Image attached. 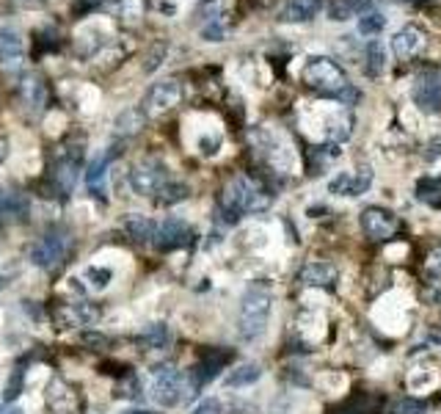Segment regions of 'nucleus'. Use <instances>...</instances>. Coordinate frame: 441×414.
<instances>
[{
	"instance_id": "f257e3e1",
	"label": "nucleus",
	"mask_w": 441,
	"mask_h": 414,
	"mask_svg": "<svg viewBox=\"0 0 441 414\" xmlns=\"http://www.w3.org/2000/svg\"><path fill=\"white\" fill-rule=\"evenodd\" d=\"M271 201H273V196L268 193V188L262 182H257L249 174H238L227 182L224 193H220V210L227 213L229 224H235L243 216L265 213L271 207Z\"/></svg>"
},
{
	"instance_id": "f03ea898",
	"label": "nucleus",
	"mask_w": 441,
	"mask_h": 414,
	"mask_svg": "<svg viewBox=\"0 0 441 414\" xmlns=\"http://www.w3.org/2000/svg\"><path fill=\"white\" fill-rule=\"evenodd\" d=\"M273 307V290L268 282H251L240 298L238 309V337L243 342H254L265 334Z\"/></svg>"
},
{
	"instance_id": "7ed1b4c3",
	"label": "nucleus",
	"mask_w": 441,
	"mask_h": 414,
	"mask_svg": "<svg viewBox=\"0 0 441 414\" xmlns=\"http://www.w3.org/2000/svg\"><path fill=\"white\" fill-rule=\"evenodd\" d=\"M301 80H304L306 89H312V91H317L323 97H334V100L350 86L345 69L334 58H326V56L309 58L304 64V69H301Z\"/></svg>"
},
{
	"instance_id": "20e7f679",
	"label": "nucleus",
	"mask_w": 441,
	"mask_h": 414,
	"mask_svg": "<svg viewBox=\"0 0 441 414\" xmlns=\"http://www.w3.org/2000/svg\"><path fill=\"white\" fill-rule=\"evenodd\" d=\"M188 397H193L188 375H182L171 362L152 367V400L163 408H174L179 403H185Z\"/></svg>"
},
{
	"instance_id": "39448f33",
	"label": "nucleus",
	"mask_w": 441,
	"mask_h": 414,
	"mask_svg": "<svg viewBox=\"0 0 441 414\" xmlns=\"http://www.w3.org/2000/svg\"><path fill=\"white\" fill-rule=\"evenodd\" d=\"M72 249V238L61 227H50L34 246H31V263L42 271H56Z\"/></svg>"
},
{
	"instance_id": "423d86ee",
	"label": "nucleus",
	"mask_w": 441,
	"mask_h": 414,
	"mask_svg": "<svg viewBox=\"0 0 441 414\" xmlns=\"http://www.w3.org/2000/svg\"><path fill=\"white\" fill-rule=\"evenodd\" d=\"M83 166V144H67L56 152V163L50 168V185L58 190V196H69L75 190L78 174Z\"/></svg>"
},
{
	"instance_id": "0eeeda50",
	"label": "nucleus",
	"mask_w": 441,
	"mask_h": 414,
	"mask_svg": "<svg viewBox=\"0 0 441 414\" xmlns=\"http://www.w3.org/2000/svg\"><path fill=\"white\" fill-rule=\"evenodd\" d=\"M411 97L422 113H430V116L441 113V67L422 69L411 86Z\"/></svg>"
},
{
	"instance_id": "6e6552de",
	"label": "nucleus",
	"mask_w": 441,
	"mask_h": 414,
	"mask_svg": "<svg viewBox=\"0 0 441 414\" xmlns=\"http://www.w3.org/2000/svg\"><path fill=\"white\" fill-rule=\"evenodd\" d=\"M168 168L157 157H146L130 168V188L138 196H157V190L168 182Z\"/></svg>"
},
{
	"instance_id": "1a4fd4ad",
	"label": "nucleus",
	"mask_w": 441,
	"mask_h": 414,
	"mask_svg": "<svg viewBox=\"0 0 441 414\" xmlns=\"http://www.w3.org/2000/svg\"><path fill=\"white\" fill-rule=\"evenodd\" d=\"M179 100H182V83L174 80V78H168V80L155 83V86L146 91L141 111H144L146 116H163V113H168L171 108H177Z\"/></svg>"
},
{
	"instance_id": "9d476101",
	"label": "nucleus",
	"mask_w": 441,
	"mask_h": 414,
	"mask_svg": "<svg viewBox=\"0 0 441 414\" xmlns=\"http://www.w3.org/2000/svg\"><path fill=\"white\" fill-rule=\"evenodd\" d=\"M359 221H361V230H364V235H367L370 241H375V243L394 238V232H397V227H400L397 216H394L392 210H386V207H378V204H372V207H364Z\"/></svg>"
},
{
	"instance_id": "9b49d317",
	"label": "nucleus",
	"mask_w": 441,
	"mask_h": 414,
	"mask_svg": "<svg viewBox=\"0 0 441 414\" xmlns=\"http://www.w3.org/2000/svg\"><path fill=\"white\" fill-rule=\"evenodd\" d=\"M193 238H196V232H193V227L188 221H182L177 216H168L155 232V246L160 252H174V249L188 246Z\"/></svg>"
},
{
	"instance_id": "f8f14e48",
	"label": "nucleus",
	"mask_w": 441,
	"mask_h": 414,
	"mask_svg": "<svg viewBox=\"0 0 441 414\" xmlns=\"http://www.w3.org/2000/svg\"><path fill=\"white\" fill-rule=\"evenodd\" d=\"M372 185V168L359 166L356 171H342L328 182V193L334 196H361Z\"/></svg>"
},
{
	"instance_id": "ddd939ff",
	"label": "nucleus",
	"mask_w": 441,
	"mask_h": 414,
	"mask_svg": "<svg viewBox=\"0 0 441 414\" xmlns=\"http://www.w3.org/2000/svg\"><path fill=\"white\" fill-rule=\"evenodd\" d=\"M100 307L86 304V301H72V304H58L53 309V318L61 329H72V326H91L100 320Z\"/></svg>"
},
{
	"instance_id": "4468645a",
	"label": "nucleus",
	"mask_w": 441,
	"mask_h": 414,
	"mask_svg": "<svg viewBox=\"0 0 441 414\" xmlns=\"http://www.w3.org/2000/svg\"><path fill=\"white\" fill-rule=\"evenodd\" d=\"M17 94H20L23 108L28 111V116H39L47 108V83L36 72H28V75L20 78Z\"/></svg>"
},
{
	"instance_id": "2eb2a0df",
	"label": "nucleus",
	"mask_w": 441,
	"mask_h": 414,
	"mask_svg": "<svg viewBox=\"0 0 441 414\" xmlns=\"http://www.w3.org/2000/svg\"><path fill=\"white\" fill-rule=\"evenodd\" d=\"M425 47H427V34L419 25H405L392 39V50H394V56L400 61H411V58L422 56Z\"/></svg>"
},
{
	"instance_id": "dca6fc26",
	"label": "nucleus",
	"mask_w": 441,
	"mask_h": 414,
	"mask_svg": "<svg viewBox=\"0 0 441 414\" xmlns=\"http://www.w3.org/2000/svg\"><path fill=\"white\" fill-rule=\"evenodd\" d=\"M298 282L306 285V287H326V290H334L337 282H339V271L334 263H326V260H312L301 268L298 274Z\"/></svg>"
},
{
	"instance_id": "f3484780",
	"label": "nucleus",
	"mask_w": 441,
	"mask_h": 414,
	"mask_svg": "<svg viewBox=\"0 0 441 414\" xmlns=\"http://www.w3.org/2000/svg\"><path fill=\"white\" fill-rule=\"evenodd\" d=\"M119 230L124 232L127 241L144 246V243H155V232H157V224L149 219V216H141V213H127L122 221H119Z\"/></svg>"
},
{
	"instance_id": "a211bd4d",
	"label": "nucleus",
	"mask_w": 441,
	"mask_h": 414,
	"mask_svg": "<svg viewBox=\"0 0 441 414\" xmlns=\"http://www.w3.org/2000/svg\"><path fill=\"white\" fill-rule=\"evenodd\" d=\"M25 58V39L17 28L3 25L0 28V64L3 67H20Z\"/></svg>"
},
{
	"instance_id": "6ab92c4d",
	"label": "nucleus",
	"mask_w": 441,
	"mask_h": 414,
	"mask_svg": "<svg viewBox=\"0 0 441 414\" xmlns=\"http://www.w3.org/2000/svg\"><path fill=\"white\" fill-rule=\"evenodd\" d=\"M323 0H284L276 20L279 23H309L320 14Z\"/></svg>"
},
{
	"instance_id": "aec40b11",
	"label": "nucleus",
	"mask_w": 441,
	"mask_h": 414,
	"mask_svg": "<svg viewBox=\"0 0 441 414\" xmlns=\"http://www.w3.org/2000/svg\"><path fill=\"white\" fill-rule=\"evenodd\" d=\"M111 160H113V149L100 152V155L91 160L89 171H86V188H89V193L97 196L100 201H108V196H105V177H108Z\"/></svg>"
},
{
	"instance_id": "412c9836",
	"label": "nucleus",
	"mask_w": 441,
	"mask_h": 414,
	"mask_svg": "<svg viewBox=\"0 0 441 414\" xmlns=\"http://www.w3.org/2000/svg\"><path fill=\"white\" fill-rule=\"evenodd\" d=\"M260 378H262V367H260L257 362H243V364H238L235 370H229V375L224 378V384H227L229 389H240V386L257 384Z\"/></svg>"
},
{
	"instance_id": "4be33fe9",
	"label": "nucleus",
	"mask_w": 441,
	"mask_h": 414,
	"mask_svg": "<svg viewBox=\"0 0 441 414\" xmlns=\"http://www.w3.org/2000/svg\"><path fill=\"white\" fill-rule=\"evenodd\" d=\"M383 69H386V47L378 39H372L364 47V75L375 80L383 75Z\"/></svg>"
},
{
	"instance_id": "5701e85b",
	"label": "nucleus",
	"mask_w": 441,
	"mask_h": 414,
	"mask_svg": "<svg viewBox=\"0 0 441 414\" xmlns=\"http://www.w3.org/2000/svg\"><path fill=\"white\" fill-rule=\"evenodd\" d=\"M232 12V0H204V3L196 9V20L201 25L215 23V20H227Z\"/></svg>"
},
{
	"instance_id": "b1692460",
	"label": "nucleus",
	"mask_w": 441,
	"mask_h": 414,
	"mask_svg": "<svg viewBox=\"0 0 441 414\" xmlns=\"http://www.w3.org/2000/svg\"><path fill=\"white\" fill-rule=\"evenodd\" d=\"M146 124V113L141 111V108H127L124 113H119L116 116V133L119 135H133V133H138L141 127Z\"/></svg>"
},
{
	"instance_id": "393cba45",
	"label": "nucleus",
	"mask_w": 441,
	"mask_h": 414,
	"mask_svg": "<svg viewBox=\"0 0 441 414\" xmlns=\"http://www.w3.org/2000/svg\"><path fill=\"white\" fill-rule=\"evenodd\" d=\"M370 9V0L364 3V0H331L328 6V17L331 20H350L353 14H361Z\"/></svg>"
},
{
	"instance_id": "a878e982",
	"label": "nucleus",
	"mask_w": 441,
	"mask_h": 414,
	"mask_svg": "<svg viewBox=\"0 0 441 414\" xmlns=\"http://www.w3.org/2000/svg\"><path fill=\"white\" fill-rule=\"evenodd\" d=\"M190 196V188L185 185V182H174V179H168L160 190H157V196H155V201L157 204H163V207H171V204H179V201H185Z\"/></svg>"
},
{
	"instance_id": "bb28decb",
	"label": "nucleus",
	"mask_w": 441,
	"mask_h": 414,
	"mask_svg": "<svg viewBox=\"0 0 441 414\" xmlns=\"http://www.w3.org/2000/svg\"><path fill=\"white\" fill-rule=\"evenodd\" d=\"M146 14V0H116V17L127 25L141 23V17Z\"/></svg>"
},
{
	"instance_id": "cd10ccee",
	"label": "nucleus",
	"mask_w": 441,
	"mask_h": 414,
	"mask_svg": "<svg viewBox=\"0 0 441 414\" xmlns=\"http://www.w3.org/2000/svg\"><path fill=\"white\" fill-rule=\"evenodd\" d=\"M138 340H141L144 345H149V348H166V345L171 342V329H168L166 323H149V326L138 334Z\"/></svg>"
},
{
	"instance_id": "c85d7f7f",
	"label": "nucleus",
	"mask_w": 441,
	"mask_h": 414,
	"mask_svg": "<svg viewBox=\"0 0 441 414\" xmlns=\"http://www.w3.org/2000/svg\"><path fill=\"white\" fill-rule=\"evenodd\" d=\"M383 28H386V17H383L381 12L367 9V12L359 14V31H361L364 36H378Z\"/></svg>"
},
{
	"instance_id": "c756f323",
	"label": "nucleus",
	"mask_w": 441,
	"mask_h": 414,
	"mask_svg": "<svg viewBox=\"0 0 441 414\" xmlns=\"http://www.w3.org/2000/svg\"><path fill=\"white\" fill-rule=\"evenodd\" d=\"M416 199L427 201V204H438L441 201V179L438 177H425L416 182Z\"/></svg>"
},
{
	"instance_id": "7c9ffc66",
	"label": "nucleus",
	"mask_w": 441,
	"mask_h": 414,
	"mask_svg": "<svg viewBox=\"0 0 441 414\" xmlns=\"http://www.w3.org/2000/svg\"><path fill=\"white\" fill-rule=\"evenodd\" d=\"M422 408H425V403L419 397H411V395L394 397V400L386 403V414H419Z\"/></svg>"
},
{
	"instance_id": "2f4dec72",
	"label": "nucleus",
	"mask_w": 441,
	"mask_h": 414,
	"mask_svg": "<svg viewBox=\"0 0 441 414\" xmlns=\"http://www.w3.org/2000/svg\"><path fill=\"white\" fill-rule=\"evenodd\" d=\"M86 282H89L91 290H105L113 282V271L102 268V265H89L86 268Z\"/></svg>"
},
{
	"instance_id": "473e14b6",
	"label": "nucleus",
	"mask_w": 441,
	"mask_h": 414,
	"mask_svg": "<svg viewBox=\"0 0 441 414\" xmlns=\"http://www.w3.org/2000/svg\"><path fill=\"white\" fill-rule=\"evenodd\" d=\"M229 28H232V17H227V20H215V23L201 25V36H204L207 42H224L227 34H229Z\"/></svg>"
},
{
	"instance_id": "72a5a7b5",
	"label": "nucleus",
	"mask_w": 441,
	"mask_h": 414,
	"mask_svg": "<svg viewBox=\"0 0 441 414\" xmlns=\"http://www.w3.org/2000/svg\"><path fill=\"white\" fill-rule=\"evenodd\" d=\"M116 395H119V397H130V400H138V397H141V381H138V375L127 373V375H124V384H119Z\"/></svg>"
},
{
	"instance_id": "f704fd0d",
	"label": "nucleus",
	"mask_w": 441,
	"mask_h": 414,
	"mask_svg": "<svg viewBox=\"0 0 441 414\" xmlns=\"http://www.w3.org/2000/svg\"><path fill=\"white\" fill-rule=\"evenodd\" d=\"M23 381H25V370H23V364H17L14 373H12V378H9V384H6L3 397H6V400H14V397L23 392Z\"/></svg>"
},
{
	"instance_id": "c9c22d12",
	"label": "nucleus",
	"mask_w": 441,
	"mask_h": 414,
	"mask_svg": "<svg viewBox=\"0 0 441 414\" xmlns=\"http://www.w3.org/2000/svg\"><path fill=\"white\" fill-rule=\"evenodd\" d=\"M166 50H168V47H166L163 42H160V45H155V47H152V53L146 56V64H144V69H146V72H155V69L163 64V58H166Z\"/></svg>"
},
{
	"instance_id": "e433bc0d",
	"label": "nucleus",
	"mask_w": 441,
	"mask_h": 414,
	"mask_svg": "<svg viewBox=\"0 0 441 414\" xmlns=\"http://www.w3.org/2000/svg\"><path fill=\"white\" fill-rule=\"evenodd\" d=\"M193 414H220V400H218V397H204V400L193 408Z\"/></svg>"
},
{
	"instance_id": "4c0bfd02",
	"label": "nucleus",
	"mask_w": 441,
	"mask_h": 414,
	"mask_svg": "<svg viewBox=\"0 0 441 414\" xmlns=\"http://www.w3.org/2000/svg\"><path fill=\"white\" fill-rule=\"evenodd\" d=\"M427 268L433 276H441V246H436L430 254H427Z\"/></svg>"
},
{
	"instance_id": "58836bf2",
	"label": "nucleus",
	"mask_w": 441,
	"mask_h": 414,
	"mask_svg": "<svg viewBox=\"0 0 441 414\" xmlns=\"http://www.w3.org/2000/svg\"><path fill=\"white\" fill-rule=\"evenodd\" d=\"M100 3H102V0H75L72 12H75V14H89V12H94Z\"/></svg>"
},
{
	"instance_id": "ea45409f",
	"label": "nucleus",
	"mask_w": 441,
	"mask_h": 414,
	"mask_svg": "<svg viewBox=\"0 0 441 414\" xmlns=\"http://www.w3.org/2000/svg\"><path fill=\"white\" fill-rule=\"evenodd\" d=\"M441 157V138H433L430 144H427V149H425V160L427 163H436Z\"/></svg>"
},
{
	"instance_id": "a19ab883",
	"label": "nucleus",
	"mask_w": 441,
	"mask_h": 414,
	"mask_svg": "<svg viewBox=\"0 0 441 414\" xmlns=\"http://www.w3.org/2000/svg\"><path fill=\"white\" fill-rule=\"evenodd\" d=\"M14 274H17V271H6V265H0V290L12 285V276H14Z\"/></svg>"
},
{
	"instance_id": "79ce46f5",
	"label": "nucleus",
	"mask_w": 441,
	"mask_h": 414,
	"mask_svg": "<svg viewBox=\"0 0 441 414\" xmlns=\"http://www.w3.org/2000/svg\"><path fill=\"white\" fill-rule=\"evenodd\" d=\"M6 155H9V144H6V138H0V163L6 160Z\"/></svg>"
},
{
	"instance_id": "37998d69",
	"label": "nucleus",
	"mask_w": 441,
	"mask_h": 414,
	"mask_svg": "<svg viewBox=\"0 0 441 414\" xmlns=\"http://www.w3.org/2000/svg\"><path fill=\"white\" fill-rule=\"evenodd\" d=\"M122 414H155L152 408H127V411H122Z\"/></svg>"
},
{
	"instance_id": "c03bdc74",
	"label": "nucleus",
	"mask_w": 441,
	"mask_h": 414,
	"mask_svg": "<svg viewBox=\"0 0 441 414\" xmlns=\"http://www.w3.org/2000/svg\"><path fill=\"white\" fill-rule=\"evenodd\" d=\"M6 414H23V411H20V408H17V406H14V408H9V411H6Z\"/></svg>"
}]
</instances>
